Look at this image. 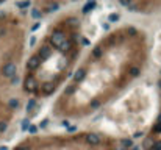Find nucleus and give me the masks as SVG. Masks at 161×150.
Segmentation results:
<instances>
[{"label":"nucleus","instance_id":"obj_1","mask_svg":"<svg viewBox=\"0 0 161 150\" xmlns=\"http://www.w3.org/2000/svg\"><path fill=\"white\" fill-rule=\"evenodd\" d=\"M16 70H17V66L14 63H6V64L2 67V74H3V77H6V78L16 77Z\"/></svg>","mask_w":161,"mask_h":150},{"label":"nucleus","instance_id":"obj_2","mask_svg":"<svg viewBox=\"0 0 161 150\" xmlns=\"http://www.w3.org/2000/svg\"><path fill=\"white\" fill-rule=\"evenodd\" d=\"M66 41V38H64V35L61 33V31H55V33L50 36V44L53 45V47H56V49H59L61 47V44Z\"/></svg>","mask_w":161,"mask_h":150},{"label":"nucleus","instance_id":"obj_3","mask_svg":"<svg viewBox=\"0 0 161 150\" xmlns=\"http://www.w3.org/2000/svg\"><path fill=\"white\" fill-rule=\"evenodd\" d=\"M24 88H25V91H28V92L35 91V88H36V80H35L31 75H28V77L25 78V81H24Z\"/></svg>","mask_w":161,"mask_h":150},{"label":"nucleus","instance_id":"obj_4","mask_svg":"<svg viewBox=\"0 0 161 150\" xmlns=\"http://www.w3.org/2000/svg\"><path fill=\"white\" fill-rule=\"evenodd\" d=\"M50 55H52V52H50L49 45H42V47L39 49V52H38L39 60H47V58H50Z\"/></svg>","mask_w":161,"mask_h":150},{"label":"nucleus","instance_id":"obj_5","mask_svg":"<svg viewBox=\"0 0 161 150\" xmlns=\"http://www.w3.org/2000/svg\"><path fill=\"white\" fill-rule=\"evenodd\" d=\"M39 58H38V55H35V56H31L30 60H28V69H38L39 67Z\"/></svg>","mask_w":161,"mask_h":150},{"label":"nucleus","instance_id":"obj_6","mask_svg":"<svg viewBox=\"0 0 161 150\" xmlns=\"http://www.w3.org/2000/svg\"><path fill=\"white\" fill-rule=\"evenodd\" d=\"M86 141L91 144V145H97L99 142H100V138L95 133H89L88 136H86Z\"/></svg>","mask_w":161,"mask_h":150},{"label":"nucleus","instance_id":"obj_7","mask_svg":"<svg viewBox=\"0 0 161 150\" xmlns=\"http://www.w3.org/2000/svg\"><path fill=\"white\" fill-rule=\"evenodd\" d=\"M83 77H85V69H78L75 72V75H73V80H75V81H81V80H83Z\"/></svg>","mask_w":161,"mask_h":150},{"label":"nucleus","instance_id":"obj_8","mask_svg":"<svg viewBox=\"0 0 161 150\" xmlns=\"http://www.w3.org/2000/svg\"><path fill=\"white\" fill-rule=\"evenodd\" d=\"M153 141H152L150 138H147V139H144V142H142V147H144V149H147V150H152V149H153Z\"/></svg>","mask_w":161,"mask_h":150},{"label":"nucleus","instance_id":"obj_9","mask_svg":"<svg viewBox=\"0 0 161 150\" xmlns=\"http://www.w3.org/2000/svg\"><path fill=\"white\" fill-rule=\"evenodd\" d=\"M71 49V41H64V42L61 44V47H59V50H63V52H67V50Z\"/></svg>","mask_w":161,"mask_h":150},{"label":"nucleus","instance_id":"obj_10","mask_svg":"<svg viewBox=\"0 0 161 150\" xmlns=\"http://www.w3.org/2000/svg\"><path fill=\"white\" fill-rule=\"evenodd\" d=\"M44 92L45 94H52L53 92V85L52 83H45L44 85Z\"/></svg>","mask_w":161,"mask_h":150},{"label":"nucleus","instance_id":"obj_11","mask_svg":"<svg viewBox=\"0 0 161 150\" xmlns=\"http://www.w3.org/2000/svg\"><path fill=\"white\" fill-rule=\"evenodd\" d=\"M121 144H122V147H124V149H128V147H131V144H133V142H131V139H122V141H121Z\"/></svg>","mask_w":161,"mask_h":150},{"label":"nucleus","instance_id":"obj_12","mask_svg":"<svg viewBox=\"0 0 161 150\" xmlns=\"http://www.w3.org/2000/svg\"><path fill=\"white\" fill-rule=\"evenodd\" d=\"M94 6H95V3H94V2H89L88 5H85V6H83V13H88L89 10H93Z\"/></svg>","mask_w":161,"mask_h":150},{"label":"nucleus","instance_id":"obj_13","mask_svg":"<svg viewBox=\"0 0 161 150\" xmlns=\"http://www.w3.org/2000/svg\"><path fill=\"white\" fill-rule=\"evenodd\" d=\"M93 56H95V58H99V56H102V49H100V47H97V49H94V50H93Z\"/></svg>","mask_w":161,"mask_h":150},{"label":"nucleus","instance_id":"obj_14","mask_svg":"<svg viewBox=\"0 0 161 150\" xmlns=\"http://www.w3.org/2000/svg\"><path fill=\"white\" fill-rule=\"evenodd\" d=\"M36 106V102H35V100H30V102H28V106H27V111H28V113H31V111H33V108Z\"/></svg>","mask_w":161,"mask_h":150},{"label":"nucleus","instance_id":"obj_15","mask_svg":"<svg viewBox=\"0 0 161 150\" xmlns=\"http://www.w3.org/2000/svg\"><path fill=\"white\" fill-rule=\"evenodd\" d=\"M6 128H8V124L5 120H0V133H3V131H6Z\"/></svg>","mask_w":161,"mask_h":150},{"label":"nucleus","instance_id":"obj_16","mask_svg":"<svg viewBox=\"0 0 161 150\" xmlns=\"http://www.w3.org/2000/svg\"><path fill=\"white\" fill-rule=\"evenodd\" d=\"M41 16H42V14H41L39 10H33V11H31V17H33V19H39Z\"/></svg>","mask_w":161,"mask_h":150},{"label":"nucleus","instance_id":"obj_17","mask_svg":"<svg viewBox=\"0 0 161 150\" xmlns=\"http://www.w3.org/2000/svg\"><path fill=\"white\" fill-rule=\"evenodd\" d=\"M28 127H30L28 119H24V120H22V130H28Z\"/></svg>","mask_w":161,"mask_h":150},{"label":"nucleus","instance_id":"obj_18","mask_svg":"<svg viewBox=\"0 0 161 150\" xmlns=\"http://www.w3.org/2000/svg\"><path fill=\"white\" fill-rule=\"evenodd\" d=\"M138 74H139V67H131V69H130V75L136 77Z\"/></svg>","mask_w":161,"mask_h":150},{"label":"nucleus","instance_id":"obj_19","mask_svg":"<svg viewBox=\"0 0 161 150\" xmlns=\"http://www.w3.org/2000/svg\"><path fill=\"white\" fill-rule=\"evenodd\" d=\"M17 6L24 10V8H28L30 6V2H19V3H17Z\"/></svg>","mask_w":161,"mask_h":150},{"label":"nucleus","instance_id":"obj_20","mask_svg":"<svg viewBox=\"0 0 161 150\" xmlns=\"http://www.w3.org/2000/svg\"><path fill=\"white\" fill-rule=\"evenodd\" d=\"M10 106H11V108H17V106H19V102H17L16 99H11V100H10Z\"/></svg>","mask_w":161,"mask_h":150},{"label":"nucleus","instance_id":"obj_21","mask_svg":"<svg viewBox=\"0 0 161 150\" xmlns=\"http://www.w3.org/2000/svg\"><path fill=\"white\" fill-rule=\"evenodd\" d=\"M5 35H6V28L3 25H0V38H3Z\"/></svg>","mask_w":161,"mask_h":150},{"label":"nucleus","instance_id":"obj_22","mask_svg":"<svg viewBox=\"0 0 161 150\" xmlns=\"http://www.w3.org/2000/svg\"><path fill=\"white\" fill-rule=\"evenodd\" d=\"M152 150H161V141H158V142L153 144V149Z\"/></svg>","mask_w":161,"mask_h":150},{"label":"nucleus","instance_id":"obj_23","mask_svg":"<svg viewBox=\"0 0 161 150\" xmlns=\"http://www.w3.org/2000/svg\"><path fill=\"white\" fill-rule=\"evenodd\" d=\"M109 20H111V22L119 20V14H111V16H109Z\"/></svg>","mask_w":161,"mask_h":150},{"label":"nucleus","instance_id":"obj_24","mask_svg":"<svg viewBox=\"0 0 161 150\" xmlns=\"http://www.w3.org/2000/svg\"><path fill=\"white\" fill-rule=\"evenodd\" d=\"M28 131H30V133H36V131H38V128H36L35 125H30V127H28Z\"/></svg>","mask_w":161,"mask_h":150},{"label":"nucleus","instance_id":"obj_25","mask_svg":"<svg viewBox=\"0 0 161 150\" xmlns=\"http://www.w3.org/2000/svg\"><path fill=\"white\" fill-rule=\"evenodd\" d=\"M47 124H49V120H47V119H44L42 122H41V127L44 128V127H47Z\"/></svg>","mask_w":161,"mask_h":150},{"label":"nucleus","instance_id":"obj_26","mask_svg":"<svg viewBox=\"0 0 161 150\" xmlns=\"http://www.w3.org/2000/svg\"><path fill=\"white\" fill-rule=\"evenodd\" d=\"M38 28H39V24H35L33 27H31V30H33V31H35V30H38Z\"/></svg>","mask_w":161,"mask_h":150},{"label":"nucleus","instance_id":"obj_27","mask_svg":"<svg viewBox=\"0 0 161 150\" xmlns=\"http://www.w3.org/2000/svg\"><path fill=\"white\" fill-rule=\"evenodd\" d=\"M128 33H130V35H135L136 31H135V28H128Z\"/></svg>","mask_w":161,"mask_h":150},{"label":"nucleus","instance_id":"obj_28","mask_svg":"<svg viewBox=\"0 0 161 150\" xmlns=\"http://www.w3.org/2000/svg\"><path fill=\"white\" fill-rule=\"evenodd\" d=\"M5 16H6V14H5V11H0V19H3Z\"/></svg>","mask_w":161,"mask_h":150},{"label":"nucleus","instance_id":"obj_29","mask_svg":"<svg viewBox=\"0 0 161 150\" xmlns=\"http://www.w3.org/2000/svg\"><path fill=\"white\" fill-rule=\"evenodd\" d=\"M17 150H30V149H28V147H19Z\"/></svg>","mask_w":161,"mask_h":150},{"label":"nucleus","instance_id":"obj_30","mask_svg":"<svg viewBox=\"0 0 161 150\" xmlns=\"http://www.w3.org/2000/svg\"><path fill=\"white\" fill-rule=\"evenodd\" d=\"M130 150H139V149H138V147H131Z\"/></svg>","mask_w":161,"mask_h":150},{"label":"nucleus","instance_id":"obj_31","mask_svg":"<svg viewBox=\"0 0 161 150\" xmlns=\"http://www.w3.org/2000/svg\"><path fill=\"white\" fill-rule=\"evenodd\" d=\"M158 122H160V124H161V114H160V117H158Z\"/></svg>","mask_w":161,"mask_h":150},{"label":"nucleus","instance_id":"obj_32","mask_svg":"<svg viewBox=\"0 0 161 150\" xmlns=\"http://www.w3.org/2000/svg\"><path fill=\"white\" fill-rule=\"evenodd\" d=\"M0 150H6V147H0Z\"/></svg>","mask_w":161,"mask_h":150},{"label":"nucleus","instance_id":"obj_33","mask_svg":"<svg viewBox=\"0 0 161 150\" xmlns=\"http://www.w3.org/2000/svg\"><path fill=\"white\" fill-rule=\"evenodd\" d=\"M158 86H160V88H161V80H160V81H158Z\"/></svg>","mask_w":161,"mask_h":150},{"label":"nucleus","instance_id":"obj_34","mask_svg":"<svg viewBox=\"0 0 161 150\" xmlns=\"http://www.w3.org/2000/svg\"><path fill=\"white\" fill-rule=\"evenodd\" d=\"M117 150H127V149H124V147H121V149H117Z\"/></svg>","mask_w":161,"mask_h":150}]
</instances>
